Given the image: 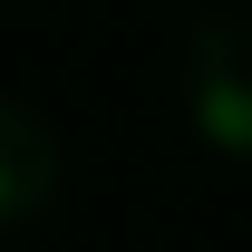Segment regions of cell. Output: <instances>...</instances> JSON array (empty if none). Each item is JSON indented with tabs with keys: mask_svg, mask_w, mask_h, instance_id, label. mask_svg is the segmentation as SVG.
Returning <instances> with one entry per match:
<instances>
[{
	"mask_svg": "<svg viewBox=\"0 0 252 252\" xmlns=\"http://www.w3.org/2000/svg\"><path fill=\"white\" fill-rule=\"evenodd\" d=\"M0 194H10V185H0Z\"/></svg>",
	"mask_w": 252,
	"mask_h": 252,
	"instance_id": "obj_1",
	"label": "cell"
}]
</instances>
